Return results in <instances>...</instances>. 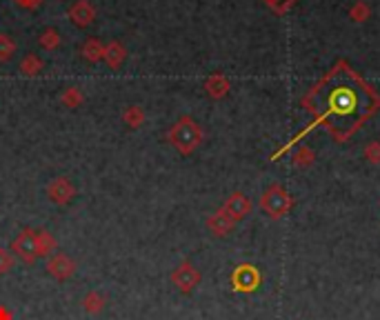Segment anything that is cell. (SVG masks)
<instances>
[{
    "label": "cell",
    "mask_w": 380,
    "mask_h": 320,
    "mask_svg": "<svg viewBox=\"0 0 380 320\" xmlns=\"http://www.w3.org/2000/svg\"><path fill=\"white\" fill-rule=\"evenodd\" d=\"M303 105L314 113V125H322L333 138L342 143L365 120L372 118L380 98L374 87L367 85L349 65L338 63L320 83L309 89Z\"/></svg>",
    "instance_id": "cell-1"
},
{
    "label": "cell",
    "mask_w": 380,
    "mask_h": 320,
    "mask_svg": "<svg viewBox=\"0 0 380 320\" xmlns=\"http://www.w3.org/2000/svg\"><path fill=\"white\" fill-rule=\"evenodd\" d=\"M203 138H205L203 127H200V125L192 116L178 118L172 125L170 134H167V141H170V145L174 147L178 154H183V156L194 154L200 147V143H203Z\"/></svg>",
    "instance_id": "cell-2"
},
{
    "label": "cell",
    "mask_w": 380,
    "mask_h": 320,
    "mask_svg": "<svg viewBox=\"0 0 380 320\" xmlns=\"http://www.w3.org/2000/svg\"><path fill=\"white\" fill-rule=\"evenodd\" d=\"M9 251L14 254V258H18L25 265H33L38 260V249H36V230H22L14 240H11Z\"/></svg>",
    "instance_id": "cell-3"
},
{
    "label": "cell",
    "mask_w": 380,
    "mask_h": 320,
    "mask_svg": "<svg viewBox=\"0 0 380 320\" xmlns=\"http://www.w3.org/2000/svg\"><path fill=\"white\" fill-rule=\"evenodd\" d=\"M172 285H174L178 291L192 294L198 287V285H200V271L189 260H183L181 265H178L172 271Z\"/></svg>",
    "instance_id": "cell-4"
},
{
    "label": "cell",
    "mask_w": 380,
    "mask_h": 320,
    "mask_svg": "<svg viewBox=\"0 0 380 320\" xmlns=\"http://www.w3.org/2000/svg\"><path fill=\"white\" fill-rule=\"evenodd\" d=\"M76 269H78V262L72 256L63 254V251H56V254L47 258V273L58 282L69 280L76 273Z\"/></svg>",
    "instance_id": "cell-5"
},
{
    "label": "cell",
    "mask_w": 380,
    "mask_h": 320,
    "mask_svg": "<svg viewBox=\"0 0 380 320\" xmlns=\"http://www.w3.org/2000/svg\"><path fill=\"white\" fill-rule=\"evenodd\" d=\"M47 198L53 205H60V207H65V205H69L76 198V185L67 176L53 178L47 185Z\"/></svg>",
    "instance_id": "cell-6"
},
{
    "label": "cell",
    "mask_w": 380,
    "mask_h": 320,
    "mask_svg": "<svg viewBox=\"0 0 380 320\" xmlns=\"http://www.w3.org/2000/svg\"><path fill=\"white\" fill-rule=\"evenodd\" d=\"M261 205H263V209L267 214L274 216V218H278V216H283L289 207H292V200L287 198V193L281 187H272V189L265 191Z\"/></svg>",
    "instance_id": "cell-7"
},
{
    "label": "cell",
    "mask_w": 380,
    "mask_h": 320,
    "mask_svg": "<svg viewBox=\"0 0 380 320\" xmlns=\"http://www.w3.org/2000/svg\"><path fill=\"white\" fill-rule=\"evenodd\" d=\"M96 14L98 11L89 0H76L69 7V11H67V16H69V20L76 27H89L96 20Z\"/></svg>",
    "instance_id": "cell-8"
},
{
    "label": "cell",
    "mask_w": 380,
    "mask_h": 320,
    "mask_svg": "<svg viewBox=\"0 0 380 320\" xmlns=\"http://www.w3.org/2000/svg\"><path fill=\"white\" fill-rule=\"evenodd\" d=\"M233 289L236 291H254L261 282V273L256 271L251 265H240L231 276Z\"/></svg>",
    "instance_id": "cell-9"
},
{
    "label": "cell",
    "mask_w": 380,
    "mask_h": 320,
    "mask_svg": "<svg viewBox=\"0 0 380 320\" xmlns=\"http://www.w3.org/2000/svg\"><path fill=\"white\" fill-rule=\"evenodd\" d=\"M222 211H225L233 223H238L251 211V202L247 200V196H242V193H231L225 200V205H222Z\"/></svg>",
    "instance_id": "cell-10"
},
{
    "label": "cell",
    "mask_w": 380,
    "mask_h": 320,
    "mask_svg": "<svg viewBox=\"0 0 380 320\" xmlns=\"http://www.w3.org/2000/svg\"><path fill=\"white\" fill-rule=\"evenodd\" d=\"M233 225H236V223H233L222 209L216 211V214H211L209 218H207V230L214 236H227L233 230Z\"/></svg>",
    "instance_id": "cell-11"
},
{
    "label": "cell",
    "mask_w": 380,
    "mask_h": 320,
    "mask_svg": "<svg viewBox=\"0 0 380 320\" xmlns=\"http://www.w3.org/2000/svg\"><path fill=\"white\" fill-rule=\"evenodd\" d=\"M125 61H127L125 45L118 42V40H111L105 47V63H107V67H109V70H120Z\"/></svg>",
    "instance_id": "cell-12"
},
{
    "label": "cell",
    "mask_w": 380,
    "mask_h": 320,
    "mask_svg": "<svg viewBox=\"0 0 380 320\" xmlns=\"http://www.w3.org/2000/svg\"><path fill=\"white\" fill-rule=\"evenodd\" d=\"M36 249H38V258H49L51 254H56V249H58V240L47 230H36Z\"/></svg>",
    "instance_id": "cell-13"
},
{
    "label": "cell",
    "mask_w": 380,
    "mask_h": 320,
    "mask_svg": "<svg viewBox=\"0 0 380 320\" xmlns=\"http://www.w3.org/2000/svg\"><path fill=\"white\" fill-rule=\"evenodd\" d=\"M107 307V296L103 291H89L83 296V310L89 314V316H98L103 314Z\"/></svg>",
    "instance_id": "cell-14"
},
{
    "label": "cell",
    "mask_w": 380,
    "mask_h": 320,
    "mask_svg": "<svg viewBox=\"0 0 380 320\" xmlns=\"http://www.w3.org/2000/svg\"><path fill=\"white\" fill-rule=\"evenodd\" d=\"M81 54H83V58L87 63H100V61H105V45L100 42L98 38H87L83 42V47H81Z\"/></svg>",
    "instance_id": "cell-15"
},
{
    "label": "cell",
    "mask_w": 380,
    "mask_h": 320,
    "mask_svg": "<svg viewBox=\"0 0 380 320\" xmlns=\"http://www.w3.org/2000/svg\"><path fill=\"white\" fill-rule=\"evenodd\" d=\"M122 122L127 125L129 129H138L144 125V120H147V113H144V109L140 105H129L125 111H122Z\"/></svg>",
    "instance_id": "cell-16"
},
{
    "label": "cell",
    "mask_w": 380,
    "mask_h": 320,
    "mask_svg": "<svg viewBox=\"0 0 380 320\" xmlns=\"http://www.w3.org/2000/svg\"><path fill=\"white\" fill-rule=\"evenodd\" d=\"M42 67H44V63H42L40 56H36V54H27L25 58L20 61V74H22V76H27V78H33V76H38V74L42 72Z\"/></svg>",
    "instance_id": "cell-17"
},
{
    "label": "cell",
    "mask_w": 380,
    "mask_h": 320,
    "mask_svg": "<svg viewBox=\"0 0 380 320\" xmlns=\"http://www.w3.org/2000/svg\"><path fill=\"white\" fill-rule=\"evenodd\" d=\"M205 89H207V94H209L211 98H222V96L227 94V89H229V80L216 74V76L207 78Z\"/></svg>",
    "instance_id": "cell-18"
},
{
    "label": "cell",
    "mask_w": 380,
    "mask_h": 320,
    "mask_svg": "<svg viewBox=\"0 0 380 320\" xmlns=\"http://www.w3.org/2000/svg\"><path fill=\"white\" fill-rule=\"evenodd\" d=\"M38 42H40V47L44 51H53V49H58L60 47V33L56 31L53 27H47V29H42V33L38 36Z\"/></svg>",
    "instance_id": "cell-19"
},
{
    "label": "cell",
    "mask_w": 380,
    "mask_h": 320,
    "mask_svg": "<svg viewBox=\"0 0 380 320\" xmlns=\"http://www.w3.org/2000/svg\"><path fill=\"white\" fill-rule=\"evenodd\" d=\"M60 102L69 109H78L85 102V94L81 91V87H67L60 96Z\"/></svg>",
    "instance_id": "cell-20"
},
{
    "label": "cell",
    "mask_w": 380,
    "mask_h": 320,
    "mask_svg": "<svg viewBox=\"0 0 380 320\" xmlns=\"http://www.w3.org/2000/svg\"><path fill=\"white\" fill-rule=\"evenodd\" d=\"M16 54V42L9 33H0V63H9Z\"/></svg>",
    "instance_id": "cell-21"
},
{
    "label": "cell",
    "mask_w": 380,
    "mask_h": 320,
    "mask_svg": "<svg viewBox=\"0 0 380 320\" xmlns=\"http://www.w3.org/2000/svg\"><path fill=\"white\" fill-rule=\"evenodd\" d=\"M14 265H16L14 254H11L9 249H3V247H0V276H5V273H9L11 269H14Z\"/></svg>",
    "instance_id": "cell-22"
},
{
    "label": "cell",
    "mask_w": 380,
    "mask_h": 320,
    "mask_svg": "<svg viewBox=\"0 0 380 320\" xmlns=\"http://www.w3.org/2000/svg\"><path fill=\"white\" fill-rule=\"evenodd\" d=\"M14 3L22 9H36L42 5V0H14Z\"/></svg>",
    "instance_id": "cell-23"
},
{
    "label": "cell",
    "mask_w": 380,
    "mask_h": 320,
    "mask_svg": "<svg viewBox=\"0 0 380 320\" xmlns=\"http://www.w3.org/2000/svg\"><path fill=\"white\" fill-rule=\"evenodd\" d=\"M0 320H14V316H11V312L7 310V307L0 305Z\"/></svg>",
    "instance_id": "cell-24"
},
{
    "label": "cell",
    "mask_w": 380,
    "mask_h": 320,
    "mask_svg": "<svg viewBox=\"0 0 380 320\" xmlns=\"http://www.w3.org/2000/svg\"><path fill=\"white\" fill-rule=\"evenodd\" d=\"M270 5H274V7H278V9H283L287 3H292V0H267Z\"/></svg>",
    "instance_id": "cell-25"
}]
</instances>
